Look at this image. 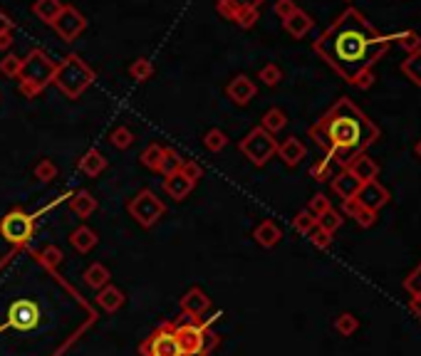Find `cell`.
Instances as JSON below:
<instances>
[{"mask_svg": "<svg viewBox=\"0 0 421 356\" xmlns=\"http://www.w3.org/2000/svg\"><path fill=\"white\" fill-rule=\"evenodd\" d=\"M389 47L391 35H382L357 8H347L312 42V50L357 90H370L374 85V65Z\"/></svg>", "mask_w": 421, "mask_h": 356, "instance_id": "6da1fadb", "label": "cell"}, {"mask_svg": "<svg viewBox=\"0 0 421 356\" xmlns=\"http://www.w3.org/2000/svg\"><path fill=\"white\" fill-rule=\"evenodd\" d=\"M32 255H35L37 262L50 272H55L57 267H62V262H65V252H62L57 245H45L40 252H32Z\"/></svg>", "mask_w": 421, "mask_h": 356, "instance_id": "f546056e", "label": "cell"}, {"mask_svg": "<svg viewBox=\"0 0 421 356\" xmlns=\"http://www.w3.org/2000/svg\"><path fill=\"white\" fill-rule=\"evenodd\" d=\"M260 126H263L268 134H278V131H283L285 126H288V114H285L280 106H270L268 111L263 114V119H260Z\"/></svg>", "mask_w": 421, "mask_h": 356, "instance_id": "f1b7e54d", "label": "cell"}, {"mask_svg": "<svg viewBox=\"0 0 421 356\" xmlns=\"http://www.w3.org/2000/svg\"><path fill=\"white\" fill-rule=\"evenodd\" d=\"M13 27H16V23L11 20V16H8L6 11H0V35H8V32H13Z\"/></svg>", "mask_w": 421, "mask_h": 356, "instance_id": "c3c4849f", "label": "cell"}, {"mask_svg": "<svg viewBox=\"0 0 421 356\" xmlns=\"http://www.w3.org/2000/svg\"><path fill=\"white\" fill-rule=\"evenodd\" d=\"M203 146H206L211 154H219V151H224L226 146H228V134H226L224 129H208L206 134H203Z\"/></svg>", "mask_w": 421, "mask_h": 356, "instance_id": "836d02e7", "label": "cell"}, {"mask_svg": "<svg viewBox=\"0 0 421 356\" xmlns=\"http://www.w3.org/2000/svg\"><path fill=\"white\" fill-rule=\"evenodd\" d=\"M57 62L47 55L42 47H32L25 57H23V70L18 75V87H20V94L28 99H35L37 94L47 90L52 85V77H55Z\"/></svg>", "mask_w": 421, "mask_h": 356, "instance_id": "3957f363", "label": "cell"}, {"mask_svg": "<svg viewBox=\"0 0 421 356\" xmlns=\"http://www.w3.org/2000/svg\"><path fill=\"white\" fill-rule=\"evenodd\" d=\"M283 27H285V32H288L290 37H295V40H303V37L315 27V20L307 16V13L298 8V11L288 18V20H283Z\"/></svg>", "mask_w": 421, "mask_h": 356, "instance_id": "44dd1931", "label": "cell"}, {"mask_svg": "<svg viewBox=\"0 0 421 356\" xmlns=\"http://www.w3.org/2000/svg\"><path fill=\"white\" fill-rule=\"evenodd\" d=\"M258 80L263 82L265 87H278L283 82V70H280L275 62H268L258 70Z\"/></svg>", "mask_w": 421, "mask_h": 356, "instance_id": "8d00e7d4", "label": "cell"}, {"mask_svg": "<svg viewBox=\"0 0 421 356\" xmlns=\"http://www.w3.org/2000/svg\"><path fill=\"white\" fill-rule=\"evenodd\" d=\"M77 166H80V171L85 176H92V178H94V176H99L102 171H107L109 161L99 149H90V151H85V154H82V159L77 161Z\"/></svg>", "mask_w": 421, "mask_h": 356, "instance_id": "7402d4cb", "label": "cell"}, {"mask_svg": "<svg viewBox=\"0 0 421 356\" xmlns=\"http://www.w3.org/2000/svg\"><path fill=\"white\" fill-rule=\"evenodd\" d=\"M404 290L409 292V297H421V265L409 272V277L404 280Z\"/></svg>", "mask_w": 421, "mask_h": 356, "instance_id": "bcb514c9", "label": "cell"}, {"mask_svg": "<svg viewBox=\"0 0 421 356\" xmlns=\"http://www.w3.org/2000/svg\"><path fill=\"white\" fill-rule=\"evenodd\" d=\"M55 176H57L55 161H50V159H40V161H37V166H35V178H37V181L50 183V181H55Z\"/></svg>", "mask_w": 421, "mask_h": 356, "instance_id": "60d3db41", "label": "cell"}, {"mask_svg": "<svg viewBox=\"0 0 421 356\" xmlns=\"http://www.w3.org/2000/svg\"><path fill=\"white\" fill-rule=\"evenodd\" d=\"M409 309H411V314H414L416 319L421 321V297H411V300H409Z\"/></svg>", "mask_w": 421, "mask_h": 356, "instance_id": "681fc988", "label": "cell"}, {"mask_svg": "<svg viewBox=\"0 0 421 356\" xmlns=\"http://www.w3.org/2000/svg\"><path fill=\"white\" fill-rule=\"evenodd\" d=\"M253 238H255V243H258L260 247H265V250H270V247H275L280 240H283V231H280V228H278V223H273V221H263V223H260V226H255Z\"/></svg>", "mask_w": 421, "mask_h": 356, "instance_id": "603a6c76", "label": "cell"}, {"mask_svg": "<svg viewBox=\"0 0 421 356\" xmlns=\"http://www.w3.org/2000/svg\"><path fill=\"white\" fill-rule=\"evenodd\" d=\"M62 0H35L32 3V16L37 20H42L45 25H52L57 20V16L62 13Z\"/></svg>", "mask_w": 421, "mask_h": 356, "instance_id": "484cf974", "label": "cell"}, {"mask_svg": "<svg viewBox=\"0 0 421 356\" xmlns=\"http://www.w3.org/2000/svg\"><path fill=\"white\" fill-rule=\"evenodd\" d=\"M414 151H416V156H419V159H421V139H419V141H416V146H414Z\"/></svg>", "mask_w": 421, "mask_h": 356, "instance_id": "816d5d0a", "label": "cell"}, {"mask_svg": "<svg viewBox=\"0 0 421 356\" xmlns=\"http://www.w3.org/2000/svg\"><path fill=\"white\" fill-rule=\"evenodd\" d=\"M347 3H350V0H347Z\"/></svg>", "mask_w": 421, "mask_h": 356, "instance_id": "f5cc1de1", "label": "cell"}, {"mask_svg": "<svg viewBox=\"0 0 421 356\" xmlns=\"http://www.w3.org/2000/svg\"><path fill=\"white\" fill-rule=\"evenodd\" d=\"M275 154L280 156V161H283L288 168H295V166L303 164V159L307 156V146H305L298 136H288L283 144H278V151H275Z\"/></svg>", "mask_w": 421, "mask_h": 356, "instance_id": "e0dca14e", "label": "cell"}, {"mask_svg": "<svg viewBox=\"0 0 421 356\" xmlns=\"http://www.w3.org/2000/svg\"><path fill=\"white\" fill-rule=\"evenodd\" d=\"M347 171H350L360 183H370L379 176V164H377L370 154H360L350 166H347Z\"/></svg>", "mask_w": 421, "mask_h": 356, "instance_id": "d6986e66", "label": "cell"}, {"mask_svg": "<svg viewBox=\"0 0 421 356\" xmlns=\"http://www.w3.org/2000/svg\"><path fill=\"white\" fill-rule=\"evenodd\" d=\"M332 208V203H330V198L325 196V193H315L312 198H310V206H307V211L312 213L315 218H320L325 211H330Z\"/></svg>", "mask_w": 421, "mask_h": 356, "instance_id": "f6af8a7d", "label": "cell"}, {"mask_svg": "<svg viewBox=\"0 0 421 356\" xmlns=\"http://www.w3.org/2000/svg\"><path fill=\"white\" fill-rule=\"evenodd\" d=\"M82 277H85L87 287H92V290H102L104 285H109V277H112V275H109L107 265H102V262H92Z\"/></svg>", "mask_w": 421, "mask_h": 356, "instance_id": "83f0119b", "label": "cell"}, {"mask_svg": "<svg viewBox=\"0 0 421 356\" xmlns=\"http://www.w3.org/2000/svg\"><path fill=\"white\" fill-rule=\"evenodd\" d=\"M203 178V168L196 161H183V166L173 173L164 176V191L169 193V198L173 201H183L188 193L196 188V183Z\"/></svg>", "mask_w": 421, "mask_h": 356, "instance_id": "30bf717a", "label": "cell"}, {"mask_svg": "<svg viewBox=\"0 0 421 356\" xmlns=\"http://www.w3.org/2000/svg\"><path fill=\"white\" fill-rule=\"evenodd\" d=\"M310 139L325 151V159L347 168L360 154L379 141V126L352 99L340 97L320 119L307 129Z\"/></svg>", "mask_w": 421, "mask_h": 356, "instance_id": "7a4b0ae2", "label": "cell"}, {"mask_svg": "<svg viewBox=\"0 0 421 356\" xmlns=\"http://www.w3.org/2000/svg\"><path fill=\"white\" fill-rule=\"evenodd\" d=\"M295 11H298V3H295V0H275V6H273V13L280 20H288Z\"/></svg>", "mask_w": 421, "mask_h": 356, "instance_id": "7dc6e473", "label": "cell"}, {"mask_svg": "<svg viewBox=\"0 0 421 356\" xmlns=\"http://www.w3.org/2000/svg\"><path fill=\"white\" fill-rule=\"evenodd\" d=\"M310 176H312L315 181H320V183L330 181V178H332V161L330 159L315 161V164L310 166Z\"/></svg>", "mask_w": 421, "mask_h": 356, "instance_id": "b9f144b4", "label": "cell"}, {"mask_svg": "<svg viewBox=\"0 0 421 356\" xmlns=\"http://www.w3.org/2000/svg\"><path fill=\"white\" fill-rule=\"evenodd\" d=\"M255 92H258V87H255V82L250 80L248 75H238L233 77V80L226 85V94H228V99L233 102V104H250V99L255 97Z\"/></svg>", "mask_w": 421, "mask_h": 356, "instance_id": "2e32d148", "label": "cell"}, {"mask_svg": "<svg viewBox=\"0 0 421 356\" xmlns=\"http://www.w3.org/2000/svg\"><path fill=\"white\" fill-rule=\"evenodd\" d=\"M70 211L77 218H90L97 211V198L90 191H75L70 196Z\"/></svg>", "mask_w": 421, "mask_h": 356, "instance_id": "d4e9b609", "label": "cell"}, {"mask_svg": "<svg viewBox=\"0 0 421 356\" xmlns=\"http://www.w3.org/2000/svg\"><path fill=\"white\" fill-rule=\"evenodd\" d=\"M342 213L340 211H335V208H330V211H325L320 218H317V226L322 228V231H327L330 235H335V231H340L342 228Z\"/></svg>", "mask_w": 421, "mask_h": 356, "instance_id": "d590c367", "label": "cell"}, {"mask_svg": "<svg viewBox=\"0 0 421 356\" xmlns=\"http://www.w3.org/2000/svg\"><path fill=\"white\" fill-rule=\"evenodd\" d=\"M142 356H183L176 336H173L171 321H164L159 329H154L139 346Z\"/></svg>", "mask_w": 421, "mask_h": 356, "instance_id": "7c38bea8", "label": "cell"}, {"mask_svg": "<svg viewBox=\"0 0 421 356\" xmlns=\"http://www.w3.org/2000/svg\"><path fill=\"white\" fill-rule=\"evenodd\" d=\"M389 203V191L382 186L379 181L362 183V188L357 191L355 198L342 201V213L350 218H355L360 228H372L377 223V213Z\"/></svg>", "mask_w": 421, "mask_h": 356, "instance_id": "5b68a950", "label": "cell"}, {"mask_svg": "<svg viewBox=\"0 0 421 356\" xmlns=\"http://www.w3.org/2000/svg\"><path fill=\"white\" fill-rule=\"evenodd\" d=\"M152 75H154V62L147 60V57H137V60L129 65V77H132L134 82H139V85L152 80Z\"/></svg>", "mask_w": 421, "mask_h": 356, "instance_id": "1f68e13d", "label": "cell"}, {"mask_svg": "<svg viewBox=\"0 0 421 356\" xmlns=\"http://www.w3.org/2000/svg\"><path fill=\"white\" fill-rule=\"evenodd\" d=\"M109 144H112L114 149H119V151H127L129 146L134 144L132 129H129V126H117V129L109 134Z\"/></svg>", "mask_w": 421, "mask_h": 356, "instance_id": "f35d334b", "label": "cell"}, {"mask_svg": "<svg viewBox=\"0 0 421 356\" xmlns=\"http://www.w3.org/2000/svg\"><path fill=\"white\" fill-rule=\"evenodd\" d=\"M50 27L57 32V37H60L62 42H75L77 37L87 30V18L82 16L75 6H65L60 16H57V20L52 23Z\"/></svg>", "mask_w": 421, "mask_h": 356, "instance_id": "4fadbf2b", "label": "cell"}, {"mask_svg": "<svg viewBox=\"0 0 421 356\" xmlns=\"http://www.w3.org/2000/svg\"><path fill=\"white\" fill-rule=\"evenodd\" d=\"M37 324H40V309H37L35 302L18 300L16 305L11 307V312H8V326L18 329L20 334H23V331L35 329Z\"/></svg>", "mask_w": 421, "mask_h": 356, "instance_id": "5bb4252c", "label": "cell"}, {"mask_svg": "<svg viewBox=\"0 0 421 356\" xmlns=\"http://www.w3.org/2000/svg\"><path fill=\"white\" fill-rule=\"evenodd\" d=\"M391 40H394L396 45L401 47V50H406V55H409V52L421 50V35H419V32H414V30H399V32H394V35H391Z\"/></svg>", "mask_w": 421, "mask_h": 356, "instance_id": "d6a6232c", "label": "cell"}, {"mask_svg": "<svg viewBox=\"0 0 421 356\" xmlns=\"http://www.w3.org/2000/svg\"><path fill=\"white\" fill-rule=\"evenodd\" d=\"M330 186H332V193H335L337 198H342V201H350V198L357 196V191L362 188V183L357 181L350 171L342 168L340 173L330 178Z\"/></svg>", "mask_w": 421, "mask_h": 356, "instance_id": "ac0fdd59", "label": "cell"}, {"mask_svg": "<svg viewBox=\"0 0 421 356\" xmlns=\"http://www.w3.org/2000/svg\"><path fill=\"white\" fill-rule=\"evenodd\" d=\"M32 233H35V216L25 211H11L0 221V235L13 245H28Z\"/></svg>", "mask_w": 421, "mask_h": 356, "instance_id": "8fae6325", "label": "cell"}, {"mask_svg": "<svg viewBox=\"0 0 421 356\" xmlns=\"http://www.w3.org/2000/svg\"><path fill=\"white\" fill-rule=\"evenodd\" d=\"M173 336H176L178 346H181L183 356H208L219 344V336L211 331L208 321H198V319H181L171 321Z\"/></svg>", "mask_w": 421, "mask_h": 356, "instance_id": "8992f818", "label": "cell"}, {"mask_svg": "<svg viewBox=\"0 0 421 356\" xmlns=\"http://www.w3.org/2000/svg\"><path fill=\"white\" fill-rule=\"evenodd\" d=\"M211 309V297L201 290V287H191L186 295L181 297V312L186 319H198Z\"/></svg>", "mask_w": 421, "mask_h": 356, "instance_id": "9a60e30c", "label": "cell"}, {"mask_svg": "<svg viewBox=\"0 0 421 356\" xmlns=\"http://www.w3.org/2000/svg\"><path fill=\"white\" fill-rule=\"evenodd\" d=\"M401 72H404L406 80H409L411 85L421 87V50L406 55V60L401 62Z\"/></svg>", "mask_w": 421, "mask_h": 356, "instance_id": "4dcf8cb0", "label": "cell"}, {"mask_svg": "<svg viewBox=\"0 0 421 356\" xmlns=\"http://www.w3.org/2000/svg\"><path fill=\"white\" fill-rule=\"evenodd\" d=\"M307 238H310V243H312L315 247H320V250H330V245H332V235L327 231H322L320 226H315L312 231L307 233Z\"/></svg>", "mask_w": 421, "mask_h": 356, "instance_id": "ee69618b", "label": "cell"}, {"mask_svg": "<svg viewBox=\"0 0 421 356\" xmlns=\"http://www.w3.org/2000/svg\"><path fill=\"white\" fill-rule=\"evenodd\" d=\"M97 243H99V238H97V233L92 231V228H87V226H80V228H75V231L70 233V245L75 247L77 252H90V250H94L97 247Z\"/></svg>", "mask_w": 421, "mask_h": 356, "instance_id": "cb8c5ba5", "label": "cell"}, {"mask_svg": "<svg viewBox=\"0 0 421 356\" xmlns=\"http://www.w3.org/2000/svg\"><path fill=\"white\" fill-rule=\"evenodd\" d=\"M183 156L178 154L176 149H171V146H166V156H164V168H161V173L166 176V173H173V171H178L183 166Z\"/></svg>", "mask_w": 421, "mask_h": 356, "instance_id": "7bdbcfd3", "label": "cell"}, {"mask_svg": "<svg viewBox=\"0 0 421 356\" xmlns=\"http://www.w3.org/2000/svg\"><path fill=\"white\" fill-rule=\"evenodd\" d=\"M238 149L253 166H265L275 156V151H278V141H275V136L268 134L263 126H255V129H250L248 134L240 139Z\"/></svg>", "mask_w": 421, "mask_h": 356, "instance_id": "9c48e42d", "label": "cell"}, {"mask_svg": "<svg viewBox=\"0 0 421 356\" xmlns=\"http://www.w3.org/2000/svg\"><path fill=\"white\" fill-rule=\"evenodd\" d=\"M52 85L57 87V92H60L62 97L75 102L94 85V70L82 60V55L70 52V55L62 57V62H57Z\"/></svg>", "mask_w": 421, "mask_h": 356, "instance_id": "277c9868", "label": "cell"}, {"mask_svg": "<svg viewBox=\"0 0 421 356\" xmlns=\"http://www.w3.org/2000/svg\"><path fill=\"white\" fill-rule=\"evenodd\" d=\"M127 211L142 228H154L166 216V203H164L152 188H142V191L127 203Z\"/></svg>", "mask_w": 421, "mask_h": 356, "instance_id": "52a82bcc", "label": "cell"}, {"mask_svg": "<svg viewBox=\"0 0 421 356\" xmlns=\"http://www.w3.org/2000/svg\"><path fill=\"white\" fill-rule=\"evenodd\" d=\"M315 226H317V218H315L312 213L307 211V208H305V211H300L298 216L293 218V228L300 233V235H307V233L312 231Z\"/></svg>", "mask_w": 421, "mask_h": 356, "instance_id": "ab89813d", "label": "cell"}, {"mask_svg": "<svg viewBox=\"0 0 421 356\" xmlns=\"http://www.w3.org/2000/svg\"><path fill=\"white\" fill-rule=\"evenodd\" d=\"M265 0H216V13L224 20L236 23L240 30H250L260 20V8Z\"/></svg>", "mask_w": 421, "mask_h": 356, "instance_id": "ba28073f", "label": "cell"}, {"mask_svg": "<svg viewBox=\"0 0 421 356\" xmlns=\"http://www.w3.org/2000/svg\"><path fill=\"white\" fill-rule=\"evenodd\" d=\"M20 70H23V57L16 55V52H8V55L0 60V75L11 77V80H18Z\"/></svg>", "mask_w": 421, "mask_h": 356, "instance_id": "e575fe53", "label": "cell"}, {"mask_svg": "<svg viewBox=\"0 0 421 356\" xmlns=\"http://www.w3.org/2000/svg\"><path fill=\"white\" fill-rule=\"evenodd\" d=\"M335 329H337V334H342V336H352L357 329H360V319H357L352 312H342V314L335 319Z\"/></svg>", "mask_w": 421, "mask_h": 356, "instance_id": "74e56055", "label": "cell"}, {"mask_svg": "<svg viewBox=\"0 0 421 356\" xmlns=\"http://www.w3.org/2000/svg\"><path fill=\"white\" fill-rule=\"evenodd\" d=\"M164 156H166V146H161V144H149L147 149L142 151L139 161H142L144 168L154 171V173H161V168H164Z\"/></svg>", "mask_w": 421, "mask_h": 356, "instance_id": "4316f807", "label": "cell"}, {"mask_svg": "<svg viewBox=\"0 0 421 356\" xmlns=\"http://www.w3.org/2000/svg\"><path fill=\"white\" fill-rule=\"evenodd\" d=\"M124 302H127V297H124V292L119 290V287L114 285H104L102 290H97V305H99L102 312H117L124 307Z\"/></svg>", "mask_w": 421, "mask_h": 356, "instance_id": "ffe728a7", "label": "cell"}, {"mask_svg": "<svg viewBox=\"0 0 421 356\" xmlns=\"http://www.w3.org/2000/svg\"><path fill=\"white\" fill-rule=\"evenodd\" d=\"M13 32H8V35H0V50H11L13 47Z\"/></svg>", "mask_w": 421, "mask_h": 356, "instance_id": "f907efd6", "label": "cell"}]
</instances>
